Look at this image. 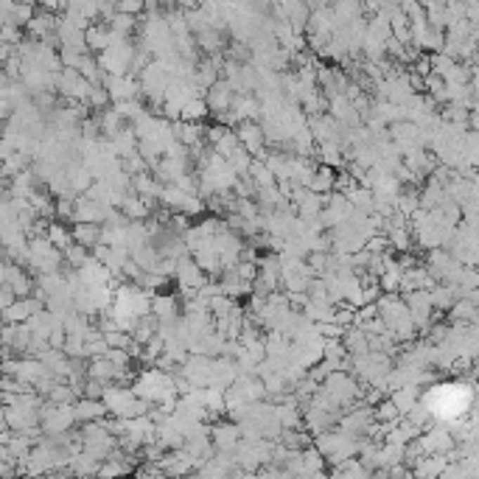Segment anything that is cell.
Instances as JSON below:
<instances>
[{
    "instance_id": "3",
    "label": "cell",
    "mask_w": 479,
    "mask_h": 479,
    "mask_svg": "<svg viewBox=\"0 0 479 479\" xmlns=\"http://www.w3.org/2000/svg\"><path fill=\"white\" fill-rule=\"evenodd\" d=\"M398 418H401V412H398V407H395L393 401H381V404H379V409H376V421H379V424L393 426Z\"/></svg>"
},
{
    "instance_id": "1",
    "label": "cell",
    "mask_w": 479,
    "mask_h": 479,
    "mask_svg": "<svg viewBox=\"0 0 479 479\" xmlns=\"http://www.w3.org/2000/svg\"><path fill=\"white\" fill-rule=\"evenodd\" d=\"M73 415H76V421H84V424H90V421H98V418H104L107 415V407H104V401L101 398H79V404L73 407Z\"/></svg>"
},
{
    "instance_id": "2",
    "label": "cell",
    "mask_w": 479,
    "mask_h": 479,
    "mask_svg": "<svg viewBox=\"0 0 479 479\" xmlns=\"http://www.w3.org/2000/svg\"><path fill=\"white\" fill-rule=\"evenodd\" d=\"M70 236H73L76 244L93 249V247L101 241V225H98V222H76V228H73Z\"/></svg>"
},
{
    "instance_id": "4",
    "label": "cell",
    "mask_w": 479,
    "mask_h": 479,
    "mask_svg": "<svg viewBox=\"0 0 479 479\" xmlns=\"http://www.w3.org/2000/svg\"><path fill=\"white\" fill-rule=\"evenodd\" d=\"M45 239L51 241L56 249H65V247L73 241V236H70V233H67L62 225H53V222H51V225H48V236H45Z\"/></svg>"
}]
</instances>
